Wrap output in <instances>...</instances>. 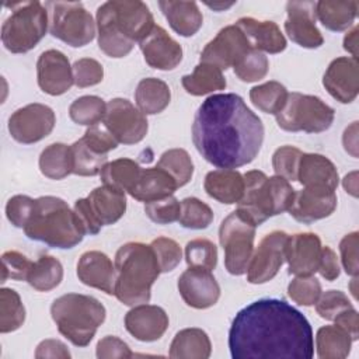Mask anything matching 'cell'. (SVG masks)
Returning <instances> with one entry per match:
<instances>
[{
    "label": "cell",
    "instance_id": "cell-41",
    "mask_svg": "<svg viewBox=\"0 0 359 359\" xmlns=\"http://www.w3.org/2000/svg\"><path fill=\"white\" fill-rule=\"evenodd\" d=\"M25 321V307L20 294L10 287L0 290V332L7 334L18 330Z\"/></svg>",
    "mask_w": 359,
    "mask_h": 359
},
{
    "label": "cell",
    "instance_id": "cell-49",
    "mask_svg": "<svg viewBox=\"0 0 359 359\" xmlns=\"http://www.w3.org/2000/svg\"><path fill=\"white\" fill-rule=\"evenodd\" d=\"M180 212L181 202L174 195L144 203L146 216L157 224H170L177 222Z\"/></svg>",
    "mask_w": 359,
    "mask_h": 359
},
{
    "label": "cell",
    "instance_id": "cell-61",
    "mask_svg": "<svg viewBox=\"0 0 359 359\" xmlns=\"http://www.w3.org/2000/svg\"><path fill=\"white\" fill-rule=\"evenodd\" d=\"M342 143L348 153H351L353 157H358V122H352V125L345 129Z\"/></svg>",
    "mask_w": 359,
    "mask_h": 359
},
{
    "label": "cell",
    "instance_id": "cell-18",
    "mask_svg": "<svg viewBox=\"0 0 359 359\" xmlns=\"http://www.w3.org/2000/svg\"><path fill=\"white\" fill-rule=\"evenodd\" d=\"M286 13L285 31L294 43L307 49H316L324 43L316 25V1H287Z\"/></svg>",
    "mask_w": 359,
    "mask_h": 359
},
{
    "label": "cell",
    "instance_id": "cell-27",
    "mask_svg": "<svg viewBox=\"0 0 359 359\" xmlns=\"http://www.w3.org/2000/svg\"><path fill=\"white\" fill-rule=\"evenodd\" d=\"M297 181L303 187H320L335 191L339 175L328 157L318 153H303L299 161Z\"/></svg>",
    "mask_w": 359,
    "mask_h": 359
},
{
    "label": "cell",
    "instance_id": "cell-64",
    "mask_svg": "<svg viewBox=\"0 0 359 359\" xmlns=\"http://www.w3.org/2000/svg\"><path fill=\"white\" fill-rule=\"evenodd\" d=\"M234 3H229V4H224V3H206V6L208 7H210V8H213V10H226V8H229V7H231Z\"/></svg>",
    "mask_w": 359,
    "mask_h": 359
},
{
    "label": "cell",
    "instance_id": "cell-32",
    "mask_svg": "<svg viewBox=\"0 0 359 359\" xmlns=\"http://www.w3.org/2000/svg\"><path fill=\"white\" fill-rule=\"evenodd\" d=\"M355 0H321L316 1V18L330 31H345L352 27L358 14Z\"/></svg>",
    "mask_w": 359,
    "mask_h": 359
},
{
    "label": "cell",
    "instance_id": "cell-29",
    "mask_svg": "<svg viewBox=\"0 0 359 359\" xmlns=\"http://www.w3.org/2000/svg\"><path fill=\"white\" fill-rule=\"evenodd\" d=\"M206 194L220 203L234 205L243 196L244 177L241 172L229 168L209 171L203 181Z\"/></svg>",
    "mask_w": 359,
    "mask_h": 359
},
{
    "label": "cell",
    "instance_id": "cell-56",
    "mask_svg": "<svg viewBox=\"0 0 359 359\" xmlns=\"http://www.w3.org/2000/svg\"><path fill=\"white\" fill-rule=\"evenodd\" d=\"M358 241H359V233L352 231L339 243V252H341V262L345 269V272L351 276H358L359 268H358Z\"/></svg>",
    "mask_w": 359,
    "mask_h": 359
},
{
    "label": "cell",
    "instance_id": "cell-22",
    "mask_svg": "<svg viewBox=\"0 0 359 359\" xmlns=\"http://www.w3.org/2000/svg\"><path fill=\"white\" fill-rule=\"evenodd\" d=\"M321 240L316 233H296L289 236L285 250V261L289 273L296 276H310L318 269Z\"/></svg>",
    "mask_w": 359,
    "mask_h": 359
},
{
    "label": "cell",
    "instance_id": "cell-34",
    "mask_svg": "<svg viewBox=\"0 0 359 359\" xmlns=\"http://www.w3.org/2000/svg\"><path fill=\"white\" fill-rule=\"evenodd\" d=\"M181 83L185 91L195 97L224 90L227 86L223 72L219 67L202 62L195 66L191 74L182 76Z\"/></svg>",
    "mask_w": 359,
    "mask_h": 359
},
{
    "label": "cell",
    "instance_id": "cell-52",
    "mask_svg": "<svg viewBox=\"0 0 359 359\" xmlns=\"http://www.w3.org/2000/svg\"><path fill=\"white\" fill-rule=\"evenodd\" d=\"M72 70L74 84L80 88L95 86L104 79L102 65L93 57H81L76 60L72 66Z\"/></svg>",
    "mask_w": 359,
    "mask_h": 359
},
{
    "label": "cell",
    "instance_id": "cell-3",
    "mask_svg": "<svg viewBox=\"0 0 359 359\" xmlns=\"http://www.w3.org/2000/svg\"><path fill=\"white\" fill-rule=\"evenodd\" d=\"M100 49L109 57H123L153 29L154 18L139 0H109L97 8Z\"/></svg>",
    "mask_w": 359,
    "mask_h": 359
},
{
    "label": "cell",
    "instance_id": "cell-4",
    "mask_svg": "<svg viewBox=\"0 0 359 359\" xmlns=\"http://www.w3.org/2000/svg\"><path fill=\"white\" fill-rule=\"evenodd\" d=\"M115 292L114 296L125 306L149 303L151 286L161 273L151 245L130 241L119 247L115 254Z\"/></svg>",
    "mask_w": 359,
    "mask_h": 359
},
{
    "label": "cell",
    "instance_id": "cell-40",
    "mask_svg": "<svg viewBox=\"0 0 359 359\" xmlns=\"http://www.w3.org/2000/svg\"><path fill=\"white\" fill-rule=\"evenodd\" d=\"M287 90L283 84L269 80L264 84L255 86L250 90L251 102L265 114H278L286 102Z\"/></svg>",
    "mask_w": 359,
    "mask_h": 359
},
{
    "label": "cell",
    "instance_id": "cell-54",
    "mask_svg": "<svg viewBox=\"0 0 359 359\" xmlns=\"http://www.w3.org/2000/svg\"><path fill=\"white\" fill-rule=\"evenodd\" d=\"M34 205H35V199H32L31 196L14 195L13 198L8 199L6 205V216L8 222L18 229H24L27 222L31 217Z\"/></svg>",
    "mask_w": 359,
    "mask_h": 359
},
{
    "label": "cell",
    "instance_id": "cell-8",
    "mask_svg": "<svg viewBox=\"0 0 359 359\" xmlns=\"http://www.w3.org/2000/svg\"><path fill=\"white\" fill-rule=\"evenodd\" d=\"M11 14L1 25V42L11 53H25L45 36L49 25L46 7L39 1L13 3Z\"/></svg>",
    "mask_w": 359,
    "mask_h": 359
},
{
    "label": "cell",
    "instance_id": "cell-38",
    "mask_svg": "<svg viewBox=\"0 0 359 359\" xmlns=\"http://www.w3.org/2000/svg\"><path fill=\"white\" fill-rule=\"evenodd\" d=\"M142 167L130 158H116L104 165L100 172L101 181L105 185L118 188L123 192H128L136 184Z\"/></svg>",
    "mask_w": 359,
    "mask_h": 359
},
{
    "label": "cell",
    "instance_id": "cell-20",
    "mask_svg": "<svg viewBox=\"0 0 359 359\" xmlns=\"http://www.w3.org/2000/svg\"><path fill=\"white\" fill-rule=\"evenodd\" d=\"M337 208V194L328 188L304 187L294 192L289 208L290 216L300 223H313L328 217Z\"/></svg>",
    "mask_w": 359,
    "mask_h": 359
},
{
    "label": "cell",
    "instance_id": "cell-21",
    "mask_svg": "<svg viewBox=\"0 0 359 359\" xmlns=\"http://www.w3.org/2000/svg\"><path fill=\"white\" fill-rule=\"evenodd\" d=\"M323 86L341 104L352 102L359 93L358 59L352 56L334 59L324 73Z\"/></svg>",
    "mask_w": 359,
    "mask_h": 359
},
{
    "label": "cell",
    "instance_id": "cell-48",
    "mask_svg": "<svg viewBox=\"0 0 359 359\" xmlns=\"http://www.w3.org/2000/svg\"><path fill=\"white\" fill-rule=\"evenodd\" d=\"M303 151L294 146H280L272 156V167L276 175L287 181H297V168Z\"/></svg>",
    "mask_w": 359,
    "mask_h": 359
},
{
    "label": "cell",
    "instance_id": "cell-35",
    "mask_svg": "<svg viewBox=\"0 0 359 359\" xmlns=\"http://www.w3.org/2000/svg\"><path fill=\"white\" fill-rule=\"evenodd\" d=\"M351 335L337 324L324 325L317 331L316 348L321 359H344L352 346Z\"/></svg>",
    "mask_w": 359,
    "mask_h": 359
},
{
    "label": "cell",
    "instance_id": "cell-23",
    "mask_svg": "<svg viewBox=\"0 0 359 359\" xmlns=\"http://www.w3.org/2000/svg\"><path fill=\"white\" fill-rule=\"evenodd\" d=\"M146 63L158 70H172L182 60L181 45L160 25H154L146 38L139 42Z\"/></svg>",
    "mask_w": 359,
    "mask_h": 359
},
{
    "label": "cell",
    "instance_id": "cell-44",
    "mask_svg": "<svg viewBox=\"0 0 359 359\" xmlns=\"http://www.w3.org/2000/svg\"><path fill=\"white\" fill-rule=\"evenodd\" d=\"M178 222L182 227L191 230H202L213 222V210L209 205L198 198H185L181 201V212Z\"/></svg>",
    "mask_w": 359,
    "mask_h": 359
},
{
    "label": "cell",
    "instance_id": "cell-13",
    "mask_svg": "<svg viewBox=\"0 0 359 359\" xmlns=\"http://www.w3.org/2000/svg\"><path fill=\"white\" fill-rule=\"evenodd\" d=\"M101 122L115 140L123 144L142 142L149 130L146 115L126 98H112Z\"/></svg>",
    "mask_w": 359,
    "mask_h": 359
},
{
    "label": "cell",
    "instance_id": "cell-42",
    "mask_svg": "<svg viewBox=\"0 0 359 359\" xmlns=\"http://www.w3.org/2000/svg\"><path fill=\"white\" fill-rule=\"evenodd\" d=\"M157 167L167 171L174 178L178 188L187 185L194 175V163L184 149L165 150L160 156Z\"/></svg>",
    "mask_w": 359,
    "mask_h": 359
},
{
    "label": "cell",
    "instance_id": "cell-19",
    "mask_svg": "<svg viewBox=\"0 0 359 359\" xmlns=\"http://www.w3.org/2000/svg\"><path fill=\"white\" fill-rule=\"evenodd\" d=\"M36 79L39 88L49 95H62L74 84L70 62L57 49H48L39 55Z\"/></svg>",
    "mask_w": 359,
    "mask_h": 359
},
{
    "label": "cell",
    "instance_id": "cell-45",
    "mask_svg": "<svg viewBox=\"0 0 359 359\" xmlns=\"http://www.w3.org/2000/svg\"><path fill=\"white\" fill-rule=\"evenodd\" d=\"M234 74L244 83H254L264 79L269 70V60L264 52L251 48L233 66Z\"/></svg>",
    "mask_w": 359,
    "mask_h": 359
},
{
    "label": "cell",
    "instance_id": "cell-25",
    "mask_svg": "<svg viewBox=\"0 0 359 359\" xmlns=\"http://www.w3.org/2000/svg\"><path fill=\"white\" fill-rule=\"evenodd\" d=\"M77 278L81 283L107 294H114L115 292V264L101 251L91 250L81 254L77 262Z\"/></svg>",
    "mask_w": 359,
    "mask_h": 359
},
{
    "label": "cell",
    "instance_id": "cell-6",
    "mask_svg": "<svg viewBox=\"0 0 359 359\" xmlns=\"http://www.w3.org/2000/svg\"><path fill=\"white\" fill-rule=\"evenodd\" d=\"M243 177L244 192L236 210L255 227L269 217L289 210L296 191L287 180L280 175L268 177L259 170L247 171Z\"/></svg>",
    "mask_w": 359,
    "mask_h": 359
},
{
    "label": "cell",
    "instance_id": "cell-37",
    "mask_svg": "<svg viewBox=\"0 0 359 359\" xmlns=\"http://www.w3.org/2000/svg\"><path fill=\"white\" fill-rule=\"evenodd\" d=\"M63 279V266L52 255H41L28 272L27 280L38 292H49L59 286Z\"/></svg>",
    "mask_w": 359,
    "mask_h": 359
},
{
    "label": "cell",
    "instance_id": "cell-53",
    "mask_svg": "<svg viewBox=\"0 0 359 359\" xmlns=\"http://www.w3.org/2000/svg\"><path fill=\"white\" fill-rule=\"evenodd\" d=\"M1 283L8 278L13 280H27L28 272L32 268V261H29L24 254L10 250L1 255Z\"/></svg>",
    "mask_w": 359,
    "mask_h": 359
},
{
    "label": "cell",
    "instance_id": "cell-60",
    "mask_svg": "<svg viewBox=\"0 0 359 359\" xmlns=\"http://www.w3.org/2000/svg\"><path fill=\"white\" fill-rule=\"evenodd\" d=\"M334 321L337 325L344 328L351 335L352 341L358 339V337H359V316L353 307L346 309L342 313H339Z\"/></svg>",
    "mask_w": 359,
    "mask_h": 359
},
{
    "label": "cell",
    "instance_id": "cell-16",
    "mask_svg": "<svg viewBox=\"0 0 359 359\" xmlns=\"http://www.w3.org/2000/svg\"><path fill=\"white\" fill-rule=\"evenodd\" d=\"M251 48L250 41L236 24L227 25L206 43L201 53V62L213 65L223 72L233 67Z\"/></svg>",
    "mask_w": 359,
    "mask_h": 359
},
{
    "label": "cell",
    "instance_id": "cell-11",
    "mask_svg": "<svg viewBox=\"0 0 359 359\" xmlns=\"http://www.w3.org/2000/svg\"><path fill=\"white\" fill-rule=\"evenodd\" d=\"M50 11L49 31L62 42L80 48L90 43L97 31V24L87 8L79 1H48Z\"/></svg>",
    "mask_w": 359,
    "mask_h": 359
},
{
    "label": "cell",
    "instance_id": "cell-63",
    "mask_svg": "<svg viewBox=\"0 0 359 359\" xmlns=\"http://www.w3.org/2000/svg\"><path fill=\"white\" fill-rule=\"evenodd\" d=\"M356 175H358V172L353 171V172L345 175L344 182H342L345 191H346L348 194H351L352 196H355V198L358 196V180H356Z\"/></svg>",
    "mask_w": 359,
    "mask_h": 359
},
{
    "label": "cell",
    "instance_id": "cell-39",
    "mask_svg": "<svg viewBox=\"0 0 359 359\" xmlns=\"http://www.w3.org/2000/svg\"><path fill=\"white\" fill-rule=\"evenodd\" d=\"M73 174L81 177H94L101 172L108 163V154H101L90 147L83 139L76 140L72 146Z\"/></svg>",
    "mask_w": 359,
    "mask_h": 359
},
{
    "label": "cell",
    "instance_id": "cell-10",
    "mask_svg": "<svg viewBox=\"0 0 359 359\" xmlns=\"http://www.w3.org/2000/svg\"><path fill=\"white\" fill-rule=\"evenodd\" d=\"M73 210L86 234L95 236L102 226L114 224L125 215L126 196L123 191L102 184L77 199Z\"/></svg>",
    "mask_w": 359,
    "mask_h": 359
},
{
    "label": "cell",
    "instance_id": "cell-9",
    "mask_svg": "<svg viewBox=\"0 0 359 359\" xmlns=\"http://www.w3.org/2000/svg\"><path fill=\"white\" fill-rule=\"evenodd\" d=\"M275 118L278 126L286 132L320 133L330 129L335 111L317 95L290 93Z\"/></svg>",
    "mask_w": 359,
    "mask_h": 359
},
{
    "label": "cell",
    "instance_id": "cell-55",
    "mask_svg": "<svg viewBox=\"0 0 359 359\" xmlns=\"http://www.w3.org/2000/svg\"><path fill=\"white\" fill-rule=\"evenodd\" d=\"M81 139L90 147H93L101 154H108L111 150L116 149L118 146V142L115 140V137L108 132V129L104 125H100V123L88 126Z\"/></svg>",
    "mask_w": 359,
    "mask_h": 359
},
{
    "label": "cell",
    "instance_id": "cell-31",
    "mask_svg": "<svg viewBox=\"0 0 359 359\" xmlns=\"http://www.w3.org/2000/svg\"><path fill=\"white\" fill-rule=\"evenodd\" d=\"M212 344L208 334L201 328H184L171 341L168 356L172 359H208Z\"/></svg>",
    "mask_w": 359,
    "mask_h": 359
},
{
    "label": "cell",
    "instance_id": "cell-26",
    "mask_svg": "<svg viewBox=\"0 0 359 359\" xmlns=\"http://www.w3.org/2000/svg\"><path fill=\"white\" fill-rule=\"evenodd\" d=\"M236 25L244 32L254 49L266 53H279L286 49V38L273 21H259L252 17H241Z\"/></svg>",
    "mask_w": 359,
    "mask_h": 359
},
{
    "label": "cell",
    "instance_id": "cell-59",
    "mask_svg": "<svg viewBox=\"0 0 359 359\" xmlns=\"http://www.w3.org/2000/svg\"><path fill=\"white\" fill-rule=\"evenodd\" d=\"M72 355L67 346L59 339H43L39 342L35 351V358H62L69 359Z\"/></svg>",
    "mask_w": 359,
    "mask_h": 359
},
{
    "label": "cell",
    "instance_id": "cell-62",
    "mask_svg": "<svg viewBox=\"0 0 359 359\" xmlns=\"http://www.w3.org/2000/svg\"><path fill=\"white\" fill-rule=\"evenodd\" d=\"M344 49L352 55V57L358 59V27L355 25L351 31L344 36Z\"/></svg>",
    "mask_w": 359,
    "mask_h": 359
},
{
    "label": "cell",
    "instance_id": "cell-57",
    "mask_svg": "<svg viewBox=\"0 0 359 359\" xmlns=\"http://www.w3.org/2000/svg\"><path fill=\"white\" fill-rule=\"evenodd\" d=\"M95 355L100 359H114V358H132L133 353L128 344L115 335H105L101 338L95 348Z\"/></svg>",
    "mask_w": 359,
    "mask_h": 359
},
{
    "label": "cell",
    "instance_id": "cell-51",
    "mask_svg": "<svg viewBox=\"0 0 359 359\" xmlns=\"http://www.w3.org/2000/svg\"><path fill=\"white\" fill-rule=\"evenodd\" d=\"M353 307L351 300L348 299V296L341 292V290H327V292H321L318 300L316 302V311L317 314L328 321H334L335 317L342 313L346 309Z\"/></svg>",
    "mask_w": 359,
    "mask_h": 359
},
{
    "label": "cell",
    "instance_id": "cell-28",
    "mask_svg": "<svg viewBox=\"0 0 359 359\" xmlns=\"http://www.w3.org/2000/svg\"><path fill=\"white\" fill-rule=\"evenodd\" d=\"M178 189L174 178L160 167L142 168L139 178L129 195L140 202H151L170 196Z\"/></svg>",
    "mask_w": 359,
    "mask_h": 359
},
{
    "label": "cell",
    "instance_id": "cell-15",
    "mask_svg": "<svg viewBox=\"0 0 359 359\" xmlns=\"http://www.w3.org/2000/svg\"><path fill=\"white\" fill-rule=\"evenodd\" d=\"M289 234L282 230L268 233L252 251L247 266V280L254 285L269 282L285 262V250Z\"/></svg>",
    "mask_w": 359,
    "mask_h": 359
},
{
    "label": "cell",
    "instance_id": "cell-2",
    "mask_svg": "<svg viewBox=\"0 0 359 359\" xmlns=\"http://www.w3.org/2000/svg\"><path fill=\"white\" fill-rule=\"evenodd\" d=\"M264 125L234 93L213 94L198 108L192 142L212 165L234 170L250 164L264 142Z\"/></svg>",
    "mask_w": 359,
    "mask_h": 359
},
{
    "label": "cell",
    "instance_id": "cell-1",
    "mask_svg": "<svg viewBox=\"0 0 359 359\" xmlns=\"http://www.w3.org/2000/svg\"><path fill=\"white\" fill-rule=\"evenodd\" d=\"M229 348L233 359H310L314 355L313 330L287 302L265 297L236 314Z\"/></svg>",
    "mask_w": 359,
    "mask_h": 359
},
{
    "label": "cell",
    "instance_id": "cell-33",
    "mask_svg": "<svg viewBox=\"0 0 359 359\" xmlns=\"http://www.w3.org/2000/svg\"><path fill=\"white\" fill-rule=\"evenodd\" d=\"M135 101L144 115H156L168 107L171 91L165 81L156 77H146L139 81L135 90Z\"/></svg>",
    "mask_w": 359,
    "mask_h": 359
},
{
    "label": "cell",
    "instance_id": "cell-47",
    "mask_svg": "<svg viewBox=\"0 0 359 359\" xmlns=\"http://www.w3.org/2000/svg\"><path fill=\"white\" fill-rule=\"evenodd\" d=\"M287 294L299 306H314L321 294V283L313 275L296 276L287 285Z\"/></svg>",
    "mask_w": 359,
    "mask_h": 359
},
{
    "label": "cell",
    "instance_id": "cell-5",
    "mask_svg": "<svg viewBox=\"0 0 359 359\" xmlns=\"http://www.w3.org/2000/svg\"><path fill=\"white\" fill-rule=\"evenodd\" d=\"M28 238L45 243L55 248H73L86 236L74 210L57 196H39L24 227Z\"/></svg>",
    "mask_w": 359,
    "mask_h": 359
},
{
    "label": "cell",
    "instance_id": "cell-14",
    "mask_svg": "<svg viewBox=\"0 0 359 359\" xmlns=\"http://www.w3.org/2000/svg\"><path fill=\"white\" fill-rule=\"evenodd\" d=\"M56 116L50 107L39 102L18 108L8 118L11 137L22 144H32L46 137L55 128Z\"/></svg>",
    "mask_w": 359,
    "mask_h": 359
},
{
    "label": "cell",
    "instance_id": "cell-12",
    "mask_svg": "<svg viewBox=\"0 0 359 359\" xmlns=\"http://www.w3.org/2000/svg\"><path fill=\"white\" fill-rule=\"evenodd\" d=\"M255 226L234 210L219 227V241L224 251V266L231 275H243L254 251Z\"/></svg>",
    "mask_w": 359,
    "mask_h": 359
},
{
    "label": "cell",
    "instance_id": "cell-7",
    "mask_svg": "<svg viewBox=\"0 0 359 359\" xmlns=\"http://www.w3.org/2000/svg\"><path fill=\"white\" fill-rule=\"evenodd\" d=\"M50 316L59 332L79 348L87 346L98 327L105 321L107 310L93 296L67 293L53 300Z\"/></svg>",
    "mask_w": 359,
    "mask_h": 359
},
{
    "label": "cell",
    "instance_id": "cell-43",
    "mask_svg": "<svg viewBox=\"0 0 359 359\" xmlns=\"http://www.w3.org/2000/svg\"><path fill=\"white\" fill-rule=\"evenodd\" d=\"M107 104L101 97L83 95L74 100L69 107V116L77 125L93 126L102 121Z\"/></svg>",
    "mask_w": 359,
    "mask_h": 359
},
{
    "label": "cell",
    "instance_id": "cell-46",
    "mask_svg": "<svg viewBox=\"0 0 359 359\" xmlns=\"http://www.w3.org/2000/svg\"><path fill=\"white\" fill-rule=\"evenodd\" d=\"M185 261L188 266L213 271L217 265V248L208 238H194L185 245Z\"/></svg>",
    "mask_w": 359,
    "mask_h": 359
},
{
    "label": "cell",
    "instance_id": "cell-58",
    "mask_svg": "<svg viewBox=\"0 0 359 359\" xmlns=\"http://www.w3.org/2000/svg\"><path fill=\"white\" fill-rule=\"evenodd\" d=\"M317 271L328 282H332V280H335L339 276L341 268H339L338 257H337L335 251L331 247H328V245L321 247L320 264H318V269Z\"/></svg>",
    "mask_w": 359,
    "mask_h": 359
},
{
    "label": "cell",
    "instance_id": "cell-17",
    "mask_svg": "<svg viewBox=\"0 0 359 359\" xmlns=\"http://www.w3.org/2000/svg\"><path fill=\"white\" fill-rule=\"evenodd\" d=\"M178 292L192 309L203 310L215 306L220 297V286L212 271L188 266L178 278Z\"/></svg>",
    "mask_w": 359,
    "mask_h": 359
},
{
    "label": "cell",
    "instance_id": "cell-50",
    "mask_svg": "<svg viewBox=\"0 0 359 359\" xmlns=\"http://www.w3.org/2000/svg\"><path fill=\"white\" fill-rule=\"evenodd\" d=\"M157 258L161 273L171 272L181 262L182 251L180 244L168 237H157L150 243Z\"/></svg>",
    "mask_w": 359,
    "mask_h": 359
},
{
    "label": "cell",
    "instance_id": "cell-36",
    "mask_svg": "<svg viewBox=\"0 0 359 359\" xmlns=\"http://www.w3.org/2000/svg\"><path fill=\"white\" fill-rule=\"evenodd\" d=\"M39 170L50 180H62L69 174H73L70 146L65 143H52L46 146L39 156Z\"/></svg>",
    "mask_w": 359,
    "mask_h": 359
},
{
    "label": "cell",
    "instance_id": "cell-24",
    "mask_svg": "<svg viewBox=\"0 0 359 359\" xmlns=\"http://www.w3.org/2000/svg\"><path fill=\"white\" fill-rule=\"evenodd\" d=\"M170 324L165 310L156 304L133 306L125 316L126 331L142 342L160 339Z\"/></svg>",
    "mask_w": 359,
    "mask_h": 359
},
{
    "label": "cell",
    "instance_id": "cell-30",
    "mask_svg": "<svg viewBox=\"0 0 359 359\" xmlns=\"http://www.w3.org/2000/svg\"><path fill=\"white\" fill-rule=\"evenodd\" d=\"M158 7L170 27L181 36L195 35L203 24V15L195 1L161 0Z\"/></svg>",
    "mask_w": 359,
    "mask_h": 359
}]
</instances>
